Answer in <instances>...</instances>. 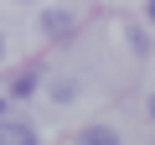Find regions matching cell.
Wrapping results in <instances>:
<instances>
[{"label":"cell","mask_w":155,"mask_h":145,"mask_svg":"<svg viewBox=\"0 0 155 145\" xmlns=\"http://www.w3.org/2000/svg\"><path fill=\"white\" fill-rule=\"evenodd\" d=\"M0 57H5V36H0Z\"/></svg>","instance_id":"3957f363"},{"label":"cell","mask_w":155,"mask_h":145,"mask_svg":"<svg viewBox=\"0 0 155 145\" xmlns=\"http://www.w3.org/2000/svg\"><path fill=\"white\" fill-rule=\"evenodd\" d=\"M0 145H36V130L16 124V119H0Z\"/></svg>","instance_id":"6da1fadb"},{"label":"cell","mask_w":155,"mask_h":145,"mask_svg":"<svg viewBox=\"0 0 155 145\" xmlns=\"http://www.w3.org/2000/svg\"><path fill=\"white\" fill-rule=\"evenodd\" d=\"M78 145H119V135H114L109 124H93V130H83V135H78Z\"/></svg>","instance_id":"7a4b0ae2"},{"label":"cell","mask_w":155,"mask_h":145,"mask_svg":"<svg viewBox=\"0 0 155 145\" xmlns=\"http://www.w3.org/2000/svg\"><path fill=\"white\" fill-rule=\"evenodd\" d=\"M0 109H5V104H0Z\"/></svg>","instance_id":"277c9868"}]
</instances>
